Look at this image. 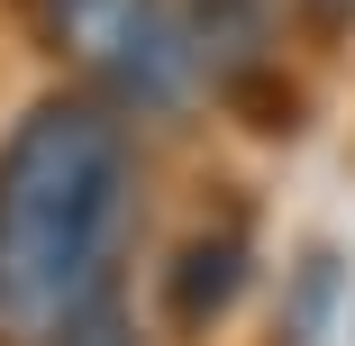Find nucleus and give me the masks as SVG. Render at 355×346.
Instances as JSON below:
<instances>
[{"instance_id":"f257e3e1","label":"nucleus","mask_w":355,"mask_h":346,"mask_svg":"<svg viewBox=\"0 0 355 346\" xmlns=\"http://www.w3.org/2000/svg\"><path fill=\"white\" fill-rule=\"evenodd\" d=\"M137 155L101 101H46L0 146V346H55L119 273Z\"/></svg>"},{"instance_id":"f03ea898","label":"nucleus","mask_w":355,"mask_h":346,"mask_svg":"<svg viewBox=\"0 0 355 346\" xmlns=\"http://www.w3.org/2000/svg\"><path fill=\"white\" fill-rule=\"evenodd\" d=\"M37 28L73 73H92L128 101H182L191 37L164 0H37Z\"/></svg>"},{"instance_id":"7ed1b4c3","label":"nucleus","mask_w":355,"mask_h":346,"mask_svg":"<svg viewBox=\"0 0 355 346\" xmlns=\"http://www.w3.org/2000/svg\"><path fill=\"white\" fill-rule=\"evenodd\" d=\"M246 283V246L237 237H191L173 264H164V301L182 310V328H209Z\"/></svg>"},{"instance_id":"20e7f679","label":"nucleus","mask_w":355,"mask_h":346,"mask_svg":"<svg viewBox=\"0 0 355 346\" xmlns=\"http://www.w3.org/2000/svg\"><path fill=\"white\" fill-rule=\"evenodd\" d=\"M55 346H146V337H137V319L119 310V292H101V301H92V310H83L73 328H64Z\"/></svg>"}]
</instances>
